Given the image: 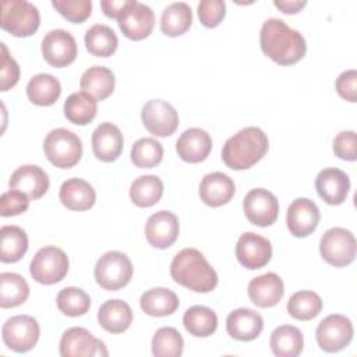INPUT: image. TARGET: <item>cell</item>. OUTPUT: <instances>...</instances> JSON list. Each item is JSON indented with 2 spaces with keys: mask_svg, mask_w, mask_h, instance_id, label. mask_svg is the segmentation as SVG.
I'll use <instances>...</instances> for the list:
<instances>
[{
  "mask_svg": "<svg viewBox=\"0 0 357 357\" xmlns=\"http://www.w3.org/2000/svg\"><path fill=\"white\" fill-rule=\"evenodd\" d=\"M99 325L110 333H121L127 331L132 322L131 307L123 300H107L98 311Z\"/></svg>",
  "mask_w": 357,
  "mask_h": 357,
  "instance_id": "4316f807",
  "label": "cell"
},
{
  "mask_svg": "<svg viewBox=\"0 0 357 357\" xmlns=\"http://www.w3.org/2000/svg\"><path fill=\"white\" fill-rule=\"evenodd\" d=\"M184 340L180 332L172 326L159 328L152 337V354L156 357H180Z\"/></svg>",
  "mask_w": 357,
  "mask_h": 357,
  "instance_id": "ab89813d",
  "label": "cell"
},
{
  "mask_svg": "<svg viewBox=\"0 0 357 357\" xmlns=\"http://www.w3.org/2000/svg\"><path fill=\"white\" fill-rule=\"evenodd\" d=\"M321 215L317 204L308 198H297L287 208L286 223L290 234L303 238L315 231Z\"/></svg>",
  "mask_w": 357,
  "mask_h": 357,
  "instance_id": "2e32d148",
  "label": "cell"
},
{
  "mask_svg": "<svg viewBox=\"0 0 357 357\" xmlns=\"http://www.w3.org/2000/svg\"><path fill=\"white\" fill-rule=\"evenodd\" d=\"M212 149L211 135L198 127L185 130L176 142L178 156L188 163H199L208 158Z\"/></svg>",
  "mask_w": 357,
  "mask_h": 357,
  "instance_id": "cb8c5ba5",
  "label": "cell"
},
{
  "mask_svg": "<svg viewBox=\"0 0 357 357\" xmlns=\"http://www.w3.org/2000/svg\"><path fill=\"white\" fill-rule=\"evenodd\" d=\"M163 159V146L155 138H139L131 148V162L141 169L158 166Z\"/></svg>",
  "mask_w": 357,
  "mask_h": 357,
  "instance_id": "60d3db41",
  "label": "cell"
},
{
  "mask_svg": "<svg viewBox=\"0 0 357 357\" xmlns=\"http://www.w3.org/2000/svg\"><path fill=\"white\" fill-rule=\"evenodd\" d=\"M354 335L351 321L340 314L325 317L317 326L315 337L321 350L335 353L350 344Z\"/></svg>",
  "mask_w": 357,
  "mask_h": 357,
  "instance_id": "30bf717a",
  "label": "cell"
},
{
  "mask_svg": "<svg viewBox=\"0 0 357 357\" xmlns=\"http://www.w3.org/2000/svg\"><path fill=\"white\" fill-rule=\"evenodd\" d=\"M52 6L70 22L81 24L92 13L91 0H53Z\"/></svg>",
  "mask_w": 357,
  "mask_h": 357,
  "instance_id": "7bdbcfd3",
  "label": "cell"
},
{
  "mask_svg": "<svg viewBox=\"0 0 357 357\" xmlns=\"http://www.w3.org/2000/svg\"><path fill=\"white\" fill-rule=\"evenodd\" d=\"M123 134L112 123H100L92 134L93 155L102 162H114L123 152Z\"/></svg>",
  "mask_w": 357,
  "mask_h": 357,
  "instance_id": "603a6c76",
  "label": "cell"
},
{
  "mask_svg": "<svg viewBox=\"0 0 357 357\" xmlns=\"http://www.w3.org/2000/svg\"><path fill=\"white\" fill-rule=\"evenodd\" d=\"M49 177L46 172L36 165H24L15 169L10 177V190H18L29 199L42 198L49 190Z\"/></svg>",
  "mask_w": 357,
  "mask_h": 357,
  "instance_id": "ffe728a7",
  "label": "cell"
},
{
  "mask_svg": "<svg viewBox=\"0 0 357 357\" xmlns=\"http://www.w3.org/2000/svg\"><path fill=\"white\" fill-rule=\"evenodd\" d=\"M40 24V15L32 3L26 0H3L0 25L4 31L18 38L33 35Z\"/></svg>",
  "mask_w": 357,
  "mask_h": 357,
  "instance_id": "5b68a950",
  "label": "cell"
},
{
  "mask_svg": "<svg viewBox=\"0 0 357 357\" xmlns=\"http://www.w3.org/2000/svg\"><path fill=\"white\" fill-rule=\"evenodd\" d=\"M40 336L38 321L31 315H15L8 318L1 328L4 344L17 353H26L35 347Z\"/></svg>",
  "mask_w": 357,
  "mask_h": 357,
  "instance_id": "9c48e42d",
  "label": "cell"
},
{
  "mask_svg": "<svg viewBox=\"0 0 357 357\" xmlns=\"http://www.w3.org/2000/svg\"><path fill=\"white\" fill-rule=\"evenodd\" d=\"M29 206V198L26 194L18 190H8L1 194L0 213L4 218L24 213Z\"/></svg>",
  "mask_w": 357,
  "mask_h": 357,
  "instance_id": "bcb514c9",
  "label": "cell"
},
{
  "mask_svg": "<svg viewBox=\"0 0 357 357\" xmlns=\"http://www.w3.org/2000/svg\"><path fill=\"white\" fill-rule=\"evenodd\" d=\"M273 4L276 8H279L284 14H296L303 7H305L307 1L305 0H275Z\"/></svg>",
  "mask_w": 357,
  "mask_h": 357,
  "instance_id": "f907efd6",
  "label": "cell"
},
{
  "mask_svg": "<svg viewBox=\"0 0 357 357\" xmlns=\"http://www.w3.org/2000/svg\"><path fill=\"white\" fill-rule=\"evenodd\" d=\"M93 275L102 289L116 291L130 283L132 278V264L126 254L107 251L98 259Z\"/></svg>",
  "mask_w": 357,
  "mask_h": 357,
  "instance_id": "8992f818",
  "label": "cell"
},
{
  "mask_svg": "<svg viewBox=\"0 0 357 357\" xmlns=\"http://www.w3.org/2000/svg\"><path fill=\"white\" fill-rule=\"evenodd\" d=\"M333 152L339 159L354 162L357 159V135L354 131H340L333 139Z\"/></svg>",
  "mask_w": 357,
  "mask_h": 357,
  "instance_id": "7dc6e473",
  "label": "cell"
},
{
  "mask_svg": "<svg viewBox=\"0 0 357 357\" xmlns=\"http://www.w3.org/2000/svg\"><path fill=\"white\" fill-rule=\"evenodd\" d=\"M335 88L340 98L347 102H357V71L346 70L343 71L335 82Z\"/></svg>",
  "mask_w": 357,
  "mask_h": 357,
  "instance_id": "c3c4849f",
  "label": "cell"
},
{
  "mask_svg": "<svg viewBox=\"0 0 357 357\" xmlns=\"http://www.w3.org/2000/svg\"><path fill=\"white\" fill-rule=\"evenodd\" d=\"M192 24L191 7L184 1L169 4L160 15V29L166 36H180L190 29Z\"/></svg>",
  "mask_w": 357,
  "mask_h": 357,
  "instance_id": "d6a6232c",
  "label": "cell"
},
{
  "mask_svg": "<svg viewBox=\"0 0 357 357\" xmlns=\"http://www.w3.org/2000/svg\"><path fill=\"white\" fill-rule=\"evenodd\" d=\"M85 46L88 52L96 57L112 56L119 46V39L116 32L103 24L92 25L85 33Z\"/></svg>",
  "mask_w": 357,
  "mask_h": 357,
  "instance_id": "74e56055",
  "label": "cell"
},
{
  "mask_svg": "<svg viewBox=\"0 0 357 357\" xmlns=\"http://www.w3.org/2000/svg\"><path fill=\"white\" fill-rule=\"evenodd\" d=\"M243 211L250 223L266 227L273 225L278 219L279 201L265 188H252L244 197Z\"/></svg>",
  "mask_w": 357,
  "mask_h": 357,
  "instance_id": "8fae6325",
  "label": "cell"
},
{
  "mask_svg": "<svg viewBox=\"0 0 357 357\" xmlns=\"http://www.w3.org/2000/svg\"><path fill=\"white\" fill-rule=\"evenodd\" d=\"M107 354L105 343L85 328L73 326L61 335L60 356L63 357H96Z\"/></svg>",
  "mask_w": 357,
  "mask_h": 357,
  "instance_id": "4fadbf2b",
  "label": "cell"
},
{
  "mask_svg": "<svg viewBox=\"0 0 357 357\" xmlns=\"http://www.w3.org/2000/svg\"><path fill=\"white\" fill-rule=\"evenodd\" d=\"M98 112V100L89 93L79 91L71 93L64 102V116L77 126L89 124Z\"/></svg>",
  "mask_w": 357,
  "mask_h": 357,
  "instance_id": "836d02e7",
  "label": "cell"
},
{
  "mask_svg": "<svg viewBox=\"0 0 357 357\" xmlns=\"http://www.w3.org/2000/svg\"><path fill=\"white\" fill-rule=\"evenodd\" d=\"M43 151L52 165L60 169H70L82 156V142L73 131L54 128L45 137Z\"/></svg>",
  "mask_w": 357,
  "mask_h": 357,
  "instance_id": "277c9868",
  "label": "cell"
},
{
  "mask_svg": "<svg viewBox=\"0 0 357 357\" xmlns=\"http://www.w3.org/2000/svg\"><path fill=\"white\" fill-rule=\"evenodd\" d=\"M177 294L166 287H152L139 298L141 310L151 317H167L178 308Z\"/></svg>",
  "mask_w": 357,
  "mask_h": 357,
  "instance_id": "83f0119b",
  "label": "cell"
},
{
  "mask_svg": "<svg viewBox=\"0 0 357 357\" xmlns=\"http://www.w3.org/2000/svg\"><path fill=\"white\" fill-rule=\"evenodd\" d=\"M236 257L247 269L264 268L272 258L271 241L254 231L243 233L236 244Z\"/></svg>",
  "mask_w": 357,
  "mask_h": 357,
  "instance_id": "9a60e30c",
  "label": "cell"
},
{
  "mask_svg": "<svg viewBox=\"0 0 357 357\" xmlns=\"http://www.w3.org/2000/svg\"><path fill=\"white\" fill-rule=\"evenodd\" d=\"M172 279L195 293H209L218 286V273L197 248H184L170 264Z\"/></svg>",
  "mask_w": 357,
  "mask_h": 357,
  "instance_id": "7a4b0ae2",
  "label": "cell"
},
{
  "mask_svg": "<svg viewBox=\"0 0 357 357\" xmlns=\"http://www.w3.org/2000/svg\"><path fill=\"white\" fill-rule=\"evenodd\" d=\"M29 286L26 280L14 272L0 273V307L14 308L26 301Z\"/></svg>",
  "mask_w": 357,
  "mask_h": 357,
  "instance_id": "8d00e7d4",
  "label": "cell"
},
{
  "mask_svg": "<svg viewBox=\"0 0 357 357\" xmlns=\"http://www.w3.org/2000/svg\"><path fill=\"white\" fill-rule=\"evenodd\" d=\"M114 74L103 66H93L84 71L79 79V86L84 92L93 96L96 100H103L114 91Z\"/></svg>",
  "mask_w": 357,
  "mask_h": 357,
  "instance_id": "f1b7e54d",
  "label": "cell"
},
{
  "mask_svg": "<svg viewBox=\"0 0 357 357\" xmlns=\"http://www.w3.org/2000/svg\"><path fill=\"white\" fill-rule=\"evenodd\" d=\"M185 331L195 337H208L218 328V315L205 305H192L183 315Z\"/></svg>",
  "mask_w": 357,
  "mask_h": 357,
  "instance_id": "d590c367",
  "label": "cell"
},
{
  "mask_svg": "<svg viewBox=\"0 0 357 357\" xmlns=\"http://www.w3.org/2000/svg\"><path fill=\"white\" fill-rule=\"evenodd\" d=\"M68 266V257L61 248L46 245L33 255L29 272L35 282L40 284H54L64 279Z\"/></svg>",
  "mask_w": 357,
  "mask_h": 357,
  "instance_id": "52a82bcc",
  "label": "cell"
},
{
  "mask_svg": "<svg viewBox=\"0 0 357 357\" xmlns=\"http://www.w3.org/2000/svg\"><path fill=\"white\" fill-rule=\"evenodd\" d=\"M322 311L321 297L311 290H301L294 293L287 301V312L298 321H310Z\"/></svg>",
  "mask_w": 357,
  "mask_h": 357,
  "instance_id": "f35d334b",
  "label": "cell"
},
{
  "mask_svg": "<svg viewBox=\"0 0 357 357\" xmlns=\"http://www.w3.org/2000/svg\"><path fill=\"white\" fill-rule=\"evenodd\" d=\"M259 43L264 54L280 66L298 63L307 52L304 36L279 18L264 21Z\"/></svg>",
  "mask_w": 357,
  "mask_h": 357,
  "instance_id": "6da1fadb",
  "label": "cell"
},
{
  "mask_svg": "<svg viewBox=\"0 0 357 357\" xmlns=\"http://www.w3.org/2000/svg\"><path fill=\"white\" fill-rule=\"evenodd\" d=\"M163 195V183L155 174L137 177L130 187V198L139 208H149L160 201Z\"/></svg>",
  "mask_w": 357,
  "mask_h": 357,
  "instance_id": "e575fe53",
  "label": "cell"
},
{
  "mask_svg": "<svg viewBox=\"0 0 357 357\" xmlns=\"http://www.w3.org/2000/svg\"><path fill=\"white\" fill-rule=\"evenodd\" d=\"M236 192L234 181L222 172H213L201 180L199 198L201 201L212 208L227 204Z\"/></svg>",
  "mask_w": 357,
  "mask_h": 357,
  "instance_id": "d4e9b609",
  "label": "cell"
},
{
  "mask_svg": "<svg viewBox=\"0 0 357 357\" xmlns=\"http://www.w3.org/2000/svg\"><path fill=\"white\" fill-rule=\"evenodd\" d=\"M77 53V42L68 31L52 29L42 39L43 59L52 67H67L75 60Z\"/></svg>",
  "mask_w": 357,
  "mask_h": 357,
  "instance_id": "5bb4252c",
  "label": "cell"
},
{
  "mask_svg": "<svg viewBox=\"0 0 357 357\" xmlns=\"http://www.w3.org/2000/svg\"><path fill=\"white\" fill-rule=\"evenodd\" d=\"M269 346L278 357H296L303 351L304 337L298 328L282 325L272 332Z\"/></svg>",
  "mask_w": 357,
  "mask_h": 357,
  "instance_id": "1f68e13d",
  "label": "cell"
},
{
  "mask_svg": "<svg viewBox=\"0 0 357 357\" xmlns=\"http://www.w3.org/2000/svg\"><path fill=\"white\" fill-rule=\"evenodd\" d=\"M268 148L269 139L259 127H245L225 142L222 160L233 170H245L259 162Z\"/></svg>",
  "mask_w": 357,
  "mask_h": 357,
  "instance_id": "3957f363",
  "label": "cell"
},
{
  "mask_svg": "<svg viewBox=\"0 0 357 357\" xmlns=\"http://www.w3.org/2000/svg\"><path fill=\"white\" fill-rule=\"evenodd\" d=\"M134 0H102L100 7L106 17L119 20Z\"/></svg>",
  "mask_w": 357,
  "mask_h": 357,
  "instance_id": "681fc988",
  "label": "cell"
},
{
  "mask_svg": "<svg viewBox=\"0 0 357 357\" xmlns=\"http://www.w3.org/2000/svg\"><path fill=\"white\" fill-rule=\"evenodd\" d=\"M315 190L328 205H340L349 195L350 178L343 170L328 167L318 173L315 178Z\"/></svg>",
  "mask_w": 357,
  "mask_h": 357,
  "instance_id": "d6986e66",
  "label": "cell"
},
{
  "mask_svg": "<svg viewBox=\"0 0 357 357\" xmlns=\"http://www.w3.org/2000/svg\"><path fill=\"white\" fill-rule=\"evenodd\" d=\"M59 198L70 211H88L96 201V192L88 181L73 177L61 184Z\"/></svg>",
  "mask_w": 357,
  "mask_h": 357,
  "instance_id": "484cf974",
  "label": "cell"
},
{
  "mask_svg": "<svg viewBox=\"0 0 357 357\" xmlns=\"http://www.w3.org/2000/svg\"><path fill=\"white\" fill-rule=\"evenodd\" d=\"M248 297L259 308L275 307L284 294V284L279 275L273 272L264 273L250 280Z\"/></svg>",
  "mask_w": 357,
  "mask_h": 357,
  "instance_id": "44dd1931",
  "label": "cell"
},
{
  "mask_svg": "<svg viewBox=\"0 0 357 357\" xmlns=\"http://www.w3.org/2000/svg\"><path fill=\"white\" fill-rule=\"evenodd\" d=\"M178 231V219L170 211H159L151 215L145 225L146 241L160 250L170 247L177 240Z\"/></svg>",
  "mask_w": 357,
  "mask_h": 357,
  "instance_id": "ac0fdd59",
  "label": "cell"
},
{
  "mask_svg": "<svg viewBox=\"0 0 357 357\" xmlns=\"http://www.w3.org/2000/svg\"><path fill=\"white\" fill-rule=\"evenodd\" d=\"M1 57H0V88L3 92L11 89L20 79V67L17 61L10 56L4 43H0Z\"/></svg>",
  "mask_w": 357,
  "mask_h": 357,
  "instance_id": "f6af8a7d",
  "label": "cell"
},
{
  "mask_svg": "<svg viewBox=\"0 0 357 357\" xmlns=\"http://www.w3.org/2000/svg\"><path fill=\"white\" fill-rule=\"evenodd\" d=\"M56 304L64 315L81 317L89 311L91 298L82 289L71 286L59 291Z\"/></svg>",
  "mask_w": 357,
  "mask_h": 357,
  "instance_id": "b9f144b4",
  "label": "cell"
},
{
  "mask_svg": "<svg viewBox=\"0 0 357 357\" xmlns=\"http://www.w3.org/2000/svg\"><path fill=\"white\" fill-rule=\"evenodd\" d=\"M226 15L223 0H202L198 3V17L204 26L216 28Z\"/></svg>",
  "mask_w": 357,
  "mask_h": 357,
  "instance_id": "ee69618b",
  "label": "cell"
},
{
  "mask_svg": "<svg viewBox=\"0 0 357 357\" xmlns=\"http://www.w3.org/2000/svg\"><path fill=\"white\" fill-rule=\"evenodd\" d=\"M117 21L126 38L141 40L151 35L155 25V14L149 6L134 0Z\"/></svg>",
  "mask_w": 357,
  "mask_h": 357,
  "instance_id": "e0dca14e",
  "label": "cell"
},
{
  "mask_svg": "<svg viewBox=\"0 0 357 357\" xmlns=\"http://www.w3.org/2000/svg\"><path fill=\"white\" fill-rule=\"evenodd\" d=\"M264 329L262 317L251 308H237L226 318V331L230 337L240 342L257 339Z\"/></svg>",
  "mask_w": 357,
  "mask_h": 357,
  "instance_id": "7402d4cb",
  "label": "cell"
},
{
  "mask_svg": "<svg viewBox=\"0 0 357 357\" xmlns=\"http://www.w3.org/2000/svg\"><path fill=\"white\" fill-rule=\"evenodd\" d=\"M61 95L60 81L52 74L39 73L26 85V96L36 106H52Z\"/></svg>",
  "mask_w": 357,
  "mask_h": 357,
  "instance_id": "f546056e",
  "label": "cell"
},
{
  "mask_svg": "<svg viewBox=\"0 0 357 357\" xmlns=\"http://www.w3.org/2000/svg\"><path fill=\"white\" fill-rule=\"evenodd\" d=\"M28 251V236L24 229L4 225L0 229V261L10 264L20 261Z\"/></svg>",
  "mask_w": 357,
  "mask_h": 357,
  "instance_id": "4dcf8cb0",
  "label": "cell"
},
{
  "mask_svg": "<svg viewBox=\"0 0 357 357\" xmlns=\"http://www.w3.org/2000/svg\"><path fill=\"white\" fill-rule=\"evenodd\" d=\"M141 119L145 128L155 137H169L178 127L176 109L162 99L148 100L141 110Z\"/></svg>",
  "mask_w": 357,
  "mask_h": 357,
  "instance_id": "7c38bea8",
  "label": "cell"
},
{
  "mask_svg": "<svg viewBox=\"0 0 357 357\" xmlns=\"http://www.w3.org/2000/svg\"><path fill=\"white\" fill-rule=\"evenodd\" d=\"M356 238L344 227L328 229L319 241V252L329 265L342 268L350 265L356 258Z\"/></svg>",
  "mask_w": 357,
  "mask_h": 357,
  "instance_id": "ba28073f",
  "label": "cell"
}]
</instances>
